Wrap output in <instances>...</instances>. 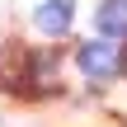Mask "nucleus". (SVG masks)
<instances>
[{
	"mask_svg": "<svg viewBox=\"0 0 127 127\" xmlns=\"http://www.w3.org/2000/svg\"><path fill=\"white\" fill-rule=\"evenodd\" d=\"M80 71L90 75V80H108V75H118V47L113 42H85L80 47Z\"/></svg>",
	"mask_w": 127,
	"mask_h": 127,
	"instance_id": "nucleus-1",
	"label": "nucleus"
},
{
	"mask_svg": "<svg viewBox=\"0 0 127 127\" xmlns=\"http://www.w3.org/2000/svg\"><path fill=\"white\" fill-rule=\"evenodd\" d=\"M71 14H75V0H42L38 14H33V24H38L47 38H61V33L71 28Z\"/></svg>",
	"mask_w": 127,
	"mask_h": 127,
	"instance_id": "nucleus-2",
	"label": "nucleus"
},
{
	"mask_svg": "<svg viewBox=\"0 0 127 127\" xmlns=\"http://www.w3.org/2000/svg\"><path fill=\"white\" fill-rule=\"evenodd\" d=\"M99 33L104 38H127V0H104L99 5Z\"/></svg>",
	"mask_w": 127,
	"mask_h": 127,
	"instance_id": "nucleus-3",
	"label": "nucleus"
},
{
	"mask_svg": "<svg viewBox=\"0 0 127 127\" xmlns=\"http://www.w3.org/2000/svg\"><path fill=\"white\" fill-rule=\"evenodd\" d=\"M57 75H61V57L57 52H33V90H52L57 85Z\"/></svg>",
	"mask_w": 127,
	"mask_h": 127,
	"instance_id": "nucleus-4",
	"label": "nucleus"
},
{
	"mask_svg": "<svg viewBox=\"0 0 127 127\" xmlns=\"http://www.w3.org/2000/svg\"><path fill=\"white\" fill-rule=\"evenodd\" d=\"M24 66H28V52L24 47H5L0 52V85H14L24 75Z\"/></svg>",
	"mask_w": 127,
	"mask_h": 127,
	"instance_id": "nucleus-5",
	"label": "nucleus"
},
{
	"mask_svg": "<svg viewBox=\"0 0 127 127\" xmlns=\"http://www.w3.org/2000/svg\"><path fill=\"white\" fill-rule=\"evenodd\" d=\"M118 71H123V75H127V52H118Z\"/></svg>",
	"mask_w": 127,
	"mask_h": 127,
	"instance_id": "nucleus-6",
	"label": "nucleus"
}]
</instances>
